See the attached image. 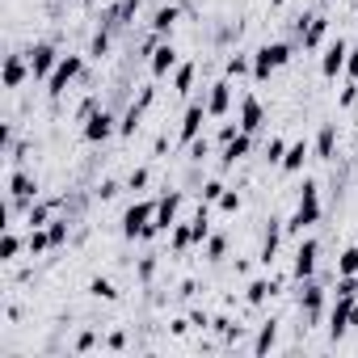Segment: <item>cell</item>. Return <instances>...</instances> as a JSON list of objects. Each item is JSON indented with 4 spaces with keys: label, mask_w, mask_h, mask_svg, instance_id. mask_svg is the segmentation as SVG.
Instances as JSON below:
<instances>
[{
    "label": "cell",
    "mask_w": 358,
    "mask_h": 358,
    "mask_svg": "<svg viewBox=\"0 0 358 358\" xmlns=\"http://www.w3.org/2000/svg\"><path fill=\"white\" fill-rule=\"evenodd\" d=\"M291 55H295V47H291V43H270V47H262V51L253 55V76H257V80H270V72H274V68H282Z\"/></svg>",
    "instance_id": "cell-1"
},
{
    "label": "cell",
    "mask_w": 358,
    "mask_h": 358,
    "mask_svg": "<svg viewBox=\"0 0 358 358\" xmlns=\"http://www.w3.org/2000/svg\"><path fill=\"white\" fill-rule=\"evenodd\" d=\"M320 220V194H316V182H303V190H299V207H295V215H291V232H303L308 224H316Z\"/></svg>",
    "instance_id": "cell-2"
},
{
    "label": "cell",
    "mask_w": 358,
    "mask_h": 358,
    "mask_svg": "<svg viewBox=\"0 0 358 358\" xmlns=\"http://www.w3.org/2000/svg\"><path fill=\"white\" fill-rule=\"evenodd\" d=\"M80 68H85V59H80V55H64V59L55 64V72L47 76V93H51V97H59V93L80 76Z\"/></svg>",
    "instance_id": "cell-3"
},
{
    "label": "cell",
    "mask_w": 358,
    "mask_h": 358,
    "mask_svg": "<svg viewBox=\"0 0 358 358\" xmlns=\"http://www.w3.org/2000/svg\"><path fill=\"white\" fill-rule=\"evenodd\" d=\"M350 324H358V303H354V295H341V303H337L333 316H329V337L341 341V337L350 333Z\"/></svg>",
    "instance_id": "cell-4"
},
{
    "label": "cell",
    "mask_w": 358,
    "mask_h": 358,
    "mask_svg": "<svg viewBox=\"0 0 358 358\" xmlns=\"http://www.w3.org/2000/svg\"><path fill=\"white\" fill-rule=\"evenodd\" d=\"M152 215H156V207L152 203H135V207H127V215H122V236H143L148 228H152Z\"/></svg>",
    "instance_id": "cell-5"
},
{
    "label": "cell",
    "mask_w": 358,
    "mask_h": 358,
    "mask_svg": "<svg viewBox=\"0 0 358 358\" xmlns=\"http://www.w3.org/2000/svg\"><path fill=\"white\" fill-rule=\"evenodd\" d=\"M177 207H182V194H164L160 203H156V215H152V228L143 232V236H152V232H169L173 228V220H177Z\"/></svg>",
    "instance_id": "cell-6"
},
{
    "label": "cell",
    "mask_w": 358,
    "mask_h": 358,
    "mask_svg": "<svg viewBox=\"0 0 358 358\" xmlns=\"http://www.w3.org/2000/svg\"><path fill=\"white\" fill-rule=\"evenodd\" d=\"M55 64H59V55H55V47L51 43H38L34 51H30V72L43 80V76H51L55 72Z\"/></svg>",
    "instance_id": "cell-7"
},
{
    "label": "cell",
    "mask_w": 358,
    "mask_h": 358,
    "mask_svg": "<svg viewBox=\"0 0 358 358\" xmlns=\"http://www.w3.org/2000/svg\"><path fill=\"white\" fill-rule=\"evenodd\" d=\"M152 97H156V89H143V93H139V101H131V110H127V114H122V122H118V131H122V135H135V127H139L143 110L152 106Z\"/></svg>",
    "instance_id": "cell-8"
},
{
    "label": "cell",
    "mask_w": 358,
    "mask_h": 358,
    "mask_svg": "<svg viewBox=\"0 0 358 358\" xmlns=\"http://www.w3.org/2000/svg\"><path fill=\"white\" fill-rule=\"evenodd\" d=\"M316 253H320V245L316 241H303L299 249H295V278H312V270H316Z\"/></svg>",
    "instance_id": "cell-9"
},
{
    "label": "cell",
    "mask_w": 358,
    "mask_h": 358,
    "mask_svg": "<svg viewBox=\"0 0 358 358\" xmlns=\"http://www.w3.org/2000/svg\"><path fill=\"white\" fill-rule=\"evenodd\" d=\"M345 55H350V47L337 38V43H329V51H324V59H320V72L324 76H337L341 68H345Z\"/></svg>",
    "instance_id": "cell-10"
},
{
    "label": "cell",
    "mask_w": 358,
    "mask_h": 358,
    "mask_svg": "<svg viewBox=\"0 0 358 358\" xmlns=\"http://www.w3.org/2000/svg\"><path fill=\"white\" fill-rule=\"evenodd\" d=\"M228 106H232V85H228V80L211 85V97H207V114H211V118H220V114H228Z\"/></svg>",
    "instance_id": "cell-11"
},
{
    "label": "cell",
    "mask_w": 358,
    "mask_h": 358,
    "mask_svg": "<svg viewBox=\"0 0 358 358\" xmlns=\"http://www.w3.org/2000/svg\"><path fill=\"white\" fill-rule=\"evenodd\" d=\"M114 135V118L101 110V114H89V122H85V139H93V143H101V139H110Z\"/></svg>",
    "instance_id": "cell-12"
},
{
    "label": "cell",
    "mask_w": 358,
    "mask_h": 358,
    "mask_svg": "<svg viewBox=\"0 0 358 358\" xmlns=\"http://www.w3.org/2000/svg\"><path fill=\"white\" fill-rule=\"evenodd\" d=\"M203 118H207V106H190V110H186V118H182V143H194V139H199Z\"/></svg>",
    "instance_id": "cell-13"
},
{
    "label": "cell",
    "mask_w": 358,
    "mask_h": 358,
    "mask_svg": "<svg viewBox=\"0 0 358 358\" xmlns=\"http://www.w3.org/2000/svg\"><path fill=\"white\" fill-rule=\"evenodd\" d=\"M9 190H13V199H9V207H17V203H30V199L38 194V186L30 182V177H26V173H13V177H9Z\"/></svg>",
    "instance_id": "cell-14"
},
{
    "label": "cell",
    "mask_w": 358,
    "mask_h": 358,
    "mask_svg": "<svg viewBox=\"0 0 358 358\" xmlns=\"http://www.w3.org/2000/svg\"><path fill=\"white\" fill-rule=\"evenodd\" d=\"M257 127H262V101H257V97H245V101H241V131L253 135Z\"/></svg>",
    "instance_id": "cell-15"
},
{
    "label": "cell",
    "mask_w": 358,
    "mask_h": 358,
    "mask_svg": "<svg viewBox=\"0 0 358 358\" xmlns=\"http://www.w3.org/2000/svg\"><path fill=\"white\" fill-rule=\"evenodd\" d=\"M324 30H329V22H324V17H308V26H299L303 47H316V43L324 38Z\"/></svg>",
    "instance_id": "cell-16"
},
{
    "label": "cell",
    "mask_w": 358,
    "mask_h": 358,
    "mask_svg": "<svg viewBox=\"0 0 358 358\" xmlns=\"http://www.w3.org/2000/svg\"><path fill=\"white\" fill-rule=\"evenodd\" d=\"M278 236H282V224H278V220H270L266 241H262V262H266V266H270V262H274V253H278Z\"/></svg>",
    "instance_id": "cell-17"
},
{
    "label": "cell",
    "mask_w": 358,
    "mask_h": 358,
    "mask_svg": "<svg viewBox=\"0 0 358 358\" xmlns=\"http://www.w3.org/2000/svg\"><path fill=\"white\" fill-rule=\"evenodd\" d=\"M173 64H177V51H173V47H169V43H164V47H156V51H152V72H156V76H164V72H169V68H173Z\"/></svg>",
    "instance_id": "cell-18"
},
{
    "label": "cell",
    "mask_w": 358,
    "mask_h": 358,
    "mask_svg": "<svg viewBox=\"0 0 358 358\" xmlns=\"http://www.w3.org/2000/svg\"><path fill=\"white\" fill-rule=\"evenodd\" d=\"M245 152H249V131H241V135H236V139H232V143L224 148V164H236V160H241Z\"/></svg>",
    "instance_id": "cell-19"
},
{
    "label": "cell",
    "mask_w": 358,
    "mask_h": 358,
    "mask_svg": "<svg viewBox=\"0 0 358 358\" xmlns=\"http://www.w3.org/2000/svg\"><path fill=\"white\" fill-rule=\"evenodd\" d=\"M303 160H308V143H291L287 156H282V169L295 173V169H303Z\"/></svg>",
    "instance_id": "cell-20"
},
{
    "label": "cell",
    "mask_w": 358,
    "mask_h": 358,
    "mask_svg": "<svg viewBox=\"0 0 358 358\" xmlns=\"http://www.w3.org/2000/svg\"><path fill=\"white\" fill-rule=\"evenodd\" d=\"M173 22H177V9H173V5H164V9H156L152 30H156V34H169V30H173Z\"/></svg>",
    "instance_id": "cell-21"
},
{
    "label": "cell",
    "mask_w": 358,
    "mask_h": 358,
    "mask_svg": "<svg viewBox=\"0 0 358 358\" xmlns=\"http://www.w3.org/2000/svg\"><path fill=\"white\" fill-rule=\"evenodd\" d=\"M22 80H26V64H22L17 55H9V64H5V85H9V89H17Z\"/></svg>",
    "instance_id": "cell-22"
},
{
    "label": "cell",
    "mask_w": 358,
    "mask_h": 358,
    "mask_svg": "<svg viewBox=\"0 0 358 358\" xmlns=\"http://www.w3.org/2000/svg\"><path fill=\"white\" fill-rule=\"evenodd\" d=\"M333 143H337V127L329 122V127L316 135V156H333Z\"/></svg>",
    "instance_id": "cell-23"
},
{
    "label": "cell",
    "mask_w": 358,
    "mask_h": 358,
    "mask_svg": "<svg viewBox=\"0 0 358 358\" xmlns=\"http://www.w3.org/2000/svg\"><path fill=\"white\" fill-rule=\"evenodd\" d=\"M190 85H194V64H182V68H177V76H173V89L177 93H190Z\"/></svg>",
    "instance_id": "cell-24"
},
{
    "label": "cell",
    "mask_w": 358,
    "mask_h": 358,
    "mask_svg": "<svg viewBox=\"0 0 358 358\" xmlns=\"http://www.w3.org/2000/svg\"><path fill=\"white\" fill-rule=\"evenodd\" d=\"M26 249H30V253H43V249H51V232H43V228H30V236H26Z\"/></svg>",
    "instance_id": "cell-25"
},
{
    "label": "cell",
    "mask_w": 358,
    "mask_h": 358,
    "mask_svg": "<svg viewBox=\"0 0 358 358\" xmlns=\"http://www.w3.org/2000/svg\"><path fill=\"white\" fill-rule=\"evenodd\" d=\"M274 337H278V324H274V320H270V324H266V329H262V333H257V341H253V350H257V354H266V350H270V345H274Z\"/></svg>",
    "instance_id": "cell-26"
},
{
    "label": "cell",
    "mask_w": 358,
    "mask_h": 358,
    "mask_svg": "<svg viewBox=\"0 0 358 358\" xmlns=\"http://www.w3.org/2000/svg\"><path fill=\"white\" fill-rule=\"evenodd\" d=\"M337 274H358V249H354V245L337 257Z\"/></svg>",
    "instance_id": "cell-27"
},
{
    "label": "cell",
    "mask_w": 358,
    "mask_h": 358,
    "mask_svg": "<svg viewBox=\"0 0 358 358\" xmlns=\"http://www.w3.org/2000/svg\"><path fill=\"white\" fill-rule=\"evenodd\" d=\"M89 291H93V295H97V299H114V295H118V291H114V282H110V278H93V282H89Z\"/></svg>",
    "instance_id": "cell-28"
},
{
    "label": "cell",
    "mask_w": 358,
    "mask_h": 358,
    "mask_svg": "<svg viewBox=\"0 0 358 358\" xmlns=\"http://www.w3.org/2000/svg\"><path fill=\"white\" fill-rule=\"evenodd\" d=\"M303 308H308V316H316V312H320V287H312V282L303 287Z\"/></svg>",
    "instance_id": "cell-29"
},
{
    "label": "cell",
    "mask_w": 358,
    "mask_h": 358,
    "mask_svg": "<svg viewBox=\"0 0 358 358\" xmlns=\"http://www.w3.org/2000/svg\"><path fill=\"white\" fill-rule=\"evenodd\" d=\"M211 236V224H207V207H199V215H194V241H207Z\"/></svg>",
    "instance_id": "cell-30"
},
{
    "label": "cell",
    "mask_w": 358,
    "mask_h": 358,
    "mask_svg": "<svg viewBox=\"0 0 358 358\" xmlns=\"http://www.w3.org/2000/svg\"><path fill=\"white\" fill-rule=\"evenodd\" d=\"M266 295H274V282H253L249 287V303H266Z\"/></svg>",
    "instance_id": "cell-31"
},
{
    "label": "cell",
    "mask_w": 358,
    "mask_h": 358,
    "mask_svg": "<svg viewBox=\"0 0 358 358\" xmlns=\"http://www.w3.org/2000/svg\"><path fill=\"white\" fill-rule=\"evenodd\" d=\"M17 249H22V241H17L13 232H5V241H0V257L9 262V257H17Z\"/></svg>",
    "instance_id": "cell-32"
},
{
    "label": "cell",
    "mask_w": 358,
    "mask_h": 358,
    "mask_svg": "<svg viewBox=\"0 0 358 358\" xmlns=\"http://www.w3.org/2000/svg\"><path fill=\"white\" fill-rule=\"evenodd\" d=\"M47 232H51V245H64V241H68V220H51Z\"/></svg>",
    "instance_id": "cell-33"
},
{
    "label": "cell",
    "mask_w": 358,
    "mask_h": 358,
    "mask_svg": "<svg viewBox=\"0 0 358 358\" xmlns=\"http://www.w3.org/2000/svg\"><path fill=\"white\" fill-rule=\"evenodd\" d=\"M194 241V228H173V249H186Z\"/></svg>",
    "instance_id": "cell-34"
},
{
    "label": "cell",
    "mask_w": 358,
    "mask_h": 358,
    "mask_svg": "<svg viewBox=\"0 0 358 358\" xmlns=\"http://www.w3.org/2000/svg\"><path fill=\"white\" fill-rule=\"evenodd\" d=\"M220 199H224V186L220 182H207L203 186V203H220Z\"/></svg>",
    "instance_id": "cell-35"
},
{
    "label": "cell",
    "mask_w": 358,
    "mask_h": 358,
    "mask_svg": "<svg viewBox=\"0 0 358 358\" xmlns=\"http://www.w3.org/2000/svg\"><path fill=\"white\" fill-rule=\"evenodd\" d=\"M106 51H110V34H106V30H101V34H97V38H93V51H89V55H97V59H101V55H106Z\"/></svg>",
    "instance_id": "cell-36"
},
{
    "label": "cell",
    "mask_w": 358,
    "mask_h": 358,
    "mask_svg": "<svg viewBox=\"0 0 358 358\" xmlns=\"http://www.w3.org/2000/svg\"><path fill=\"white\" fill-rule=\"evenodd\" d=\"M249 68H253V64H249L245 55H232V59H228V72H232V76H241V72H249Z\"/></svg>",
    "instance_id": "cell-37"
},
{
    "label": "cell",
    "mask_w": 358,
    "mask_h": 358,
    "mask_svg": "<svg viewBox=\"0 0 358 358\" xmlns=\"http://www.w3.org/2000/svg\"><path fill=\"white\" fill-rule=\"evenodd\" d=\"M266 156L282 164V156H287V143H282V139H270V148H266Z\"/></svg>",
    "instance_id": "cell-38"
},
{
    "label": "cell",
    "mask_w": 358,
    "mask_h": 358,
    "mask_svg": "<svg viewBox=\"0 0 358 358\" xmlns=\"http://www.w3.org/2000/svg\"><path fill=\"white\" fill-rule=\"evenodd\" d=\"M220 207H224V211H241V194H236V190H224Z\"/></svg>",
    "instance_id": "cell-39"
},
{
    "label": "cell",
    "mask_w": 358,
    "mask_h": 358,
    "mask_svg": "<svg viewBox=\"0 0 358 358\" xmlns=\"http://www.w3.org/2000/svg\"><path fill=\"white\" fill-rule=\"evenodd\" d=\"M345 72L358 80V47H350V55H345Z\"/></svg>",
    "instance_id": "cell-40"
},
{
    "label": "cell",
    "mask_w": 358,
    "mask_h": 358,
    "mask_svg": "<svg viewBox=\"0 0 358 358\" xmlns=\"http://www.w3.org/2000/svg\"><path fill=\"white\" fill-rule=\"evenodd\" d=\"M43 224H47V207H34L30 211V228H43Z\"/></svg>",
    "instance_id": "cell-41"
},
{
    "label": "cell",
    "mask_w": 358,
    "mask_h": 358,
    "mask_svg": "<svg viewBox=\"0 0 358 358\" xmlns=\"http://www.w3.org/2000/svg\"><path fill=\"white\" fill-rule=\"evenodd\" d=\"M207 253H211V257H224V236H211V241H207Z\"/></svg>",
    "instance_id": "cell-42"
},
{
    "label": "cell",
    "mask_w": 358,
    "mask_h": 358,
    "mask_svg": "<svg viewBox=\"0 0 358 358\" xmlns=\"http://www.w3.org/2000/svg\"><path fill=\"white\" fill-rule=\"evenodd\" d=\"M143 182H148V173H143V169H135V173H131V190H139Z\"/></svg>",
    "instance_id": "cell-43"
},
{
    "label": "cell",
    "mask_w": 358,
    "mask_h": 358,
    "mask_svg": "<svg viewBox=\"0 0 358 358\" xmlns=\"http://www.w3.org/2000/svg\"><path fill=\"white\" fill-rule=\"evenodd\" d=\"M270 5H287V0H270Z\"/></svg>",
    "instance_id": "cell-44"
},
{
    "label": "cell",
    "mask_w": 358,
    "mask_h": 358,
    "mask_svg": "<svg viewBox=\"0 0 358 358\" xmlns=\"http://www.w3.org/2000/svg\"><path fill=\"white\" fill-rule=\"evenodd\" d=\"M354 177H358V169H354Z\"/></svg>",
    "instance_id": "cell-45"
}]
</instances>
